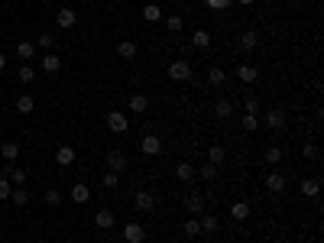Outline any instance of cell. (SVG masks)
Instances as JSON below:
<instances>
[{
    "instance_id": "8",
    "label": "cell",
    "mask_w": 324,
    "mask_h": 243,
    "mask_svg": "<svg viewBox=\"0 0 324 243\" xmlns=\"http://www.w3.org/2000/svg\"><path fill=\"white\" fill-rule=\"evenodd\" d=\"M133 207H136V211H153V207H156V198L146 188H140V191L133 194Z\"/></svg>"
},
{
    "instance_id": "42",
    "label": "cell",
    "mask_w": 324,
    "mask_h": 243,
    "mask_svg": "<svg viewBox=\"0 0 324 243\" xmlns=\"http://www.w3.org/2000/svg\"><path fill=\"white\" fill-rule=\"evenodd\" d=\"M243 107L246 114H259V97H243Z\"/></svg>"
},
{
    "instance_id": "1",
    "label": "cell",
    "mask_w": 324,
    "mask_h": 243,
    "mask_svg": "<svg viewBox=\"0 0 324 243\" xmlns=\"http://www.w3.org/2000/svg\"><path fill=\"white\" fill-rule=\"evenodd\" d=\"M107 130H110V133H127V130H130L127 114H123V110H110V114H107Z\"/></svg>"
},
{
    "instance_id": "41",
    "label": "cell",
    "mask_w": 324,
    "mask_h": 243,
    "mask_svg": "<svg viewBox=\"0 0 324 243\" xmlns=\"http://www.w3.org/2000/svg\"><path fill=\"white\" fill-rule=\"evenodd\" d=\"M46 204H49V207H59L62 204V194L55 191V188H49V191H46Z\"/></svg>"
},
{
    "instance_id": "17",
    "label": "cell",
    "mask_w": 324,
    "mask_h": 243,
    "mask_svg": "<svg viewBox=\"0 0 324 243\" xmlns=\"http://www.w3.org/2000/svg\"><path fill=\"white\" fill-rule=\"evenodd\" d=\"M0 156L7 159V162H17L20 159V143H13V140H7L4 146H0Z\"/></svg>"
},
{
    "instance_id": "46",
    "label": "cell",
    "mask_w": 324,
    "mask_h": 243,
    "mask_svg": "<svg viewBox=\"0 0 324 243\" xmlns=\"http://www.w3.org/2000/svg\"><path fill=\"white\" fill-rule=\"evenodd\" d=\"M4 68H7V55L0 52V72H4Z\"/></svg>"
},
{
    "instance_id": "29",
    "label": "cell",
    "mask_w": 324,
    "mask_h": 243,
    "mask_svg": "<svg viewBox=\"0 0 324 243\" xmlns=\"http://www.w3.org/2000/svg\"><path fill=\"white\" fill-rule=\"evenodd\" d=\"M230 217L233 220H246L250 217V204H246V201H237V204L230 207Z\"/></svg>"
},
{
    "instance_id": "2",
    "label": "cell",
    "mask_w": 324,
    "mask_h": 243,
    "mask_svg": "<svg viewBox=\"0 0 324 243\" xmlns=\"http://www.w3.org/2000/svg\"><path fill=\"white\" fill-rule=\"evenodd\" d=\"M169 78H172V81H188V78H191V65H188L185 59L169 62Z\"/></svg>"
},
{
    "instance_id": "9",
    "label": "cell",
    "mask_w": 324,
    "mask_h": 243,
    "mask_svg": "<svg viewBox=\"0 0 324 243\" xmlns=\"http://www.w3.org/2000/svg\"><path fill=\"white\" fill-rule=\"evenodd\" d=\"M4 178H7V182H10V185H17V188H20V185L26 182V172L20 169V165L7 162V165H4Z\"/></svg>"
},
{
    "instance_id": "49",
    "label": "cell",
    "mask_w": 324,
    "mask_h": 243,
    "mask_svg": "<svg viewBox=\"0 0 324 243\" xmlns=\"http://www.w3.org/2000/svg\"><path fill=\"white\" fill-rule=\"evenodd\" d=\"M43 4H52V0H43Z\"/></svg>"
},
{
    "instance_id": "30",
    "label": "cell",
    "mask_w": 324,
    "mask_h": 243,
    "mask_svg": "<svg viewBox=\"0 0 324 243\" xmlns=\"http://www.w3.org/2000/svg\"><path fill=\"white\" fill-rule=\"evenodd\" d=\"M195 175H201L204 182H214V178L220 175V165H211V162H204V165H201V172H195Z\"/></svg>"
},
{
    "instance_id": "28",
    "label": "cell",
    "mask_w": 324,
    "mask_h": 243,
    "mask_svg": "<svg viewBox=\"0 0 324 243\" xmlns=\"http://www.w3.org/2000/svg\"><path fill=\"white\" fill-rule=\"evenodd\" d=\"M143 20H149V23H159V20H162L159 4H146V7H143Z\"/></svg>"
},
{
    "instance_id": "5",
    "label": "cell",
    "mask_w": 324,
    "mask_h": 243,
    "mask_svg": "<svg viewBox=\"0 0 324 243\" xmlns=\"http://www.w3.org/2000/svg\"><path fill=\"white\" fill-rule=\"evenodd\" d=\"M204 204H208V198H204L201 191H191L188 198H185V207H188V214H191V217H198V214L204 211Z\"/></svg>"
},
{
    "instance_id": "38",
    "label": "cell",
    "mask_w": 324,
    "mask_h": 243,
    "mask_svg": "<svg viewBox=\"0 0 324 243\" xmlns=\"http://www.w3.org/2000/svg\"><path fill=\"white\" fill-rule=\"evenodd\" d=\"M36 46H39V49H43V52H49V49L55 46V36H52V33H43V36H39V39H36Z\"/></svg>"
},
{
    "instance_id": "25",
    "label": "cell",
    "mask_w": 324,
    "mask_h": 243,
    "mask_svg": "<svg viewBox=\"0 0 324 243\" xmlns=\"http://www.w3.org/2000/svg\"><path fill=\"white\" fill-rule=\"evenodd\" d=\"M208 162L211 165H224L227 162V149H224V146H211V149H208Z\"/></svg>"
},
{
    "instance_id": "40",
    "label": "cell",
    "mask_w": 324,
    "mask_h": 243,
    "mask_svg": "<svg viewBox=\"0 0 324 243\" xmlns=\"http://www.w3.org/2000/svg\"><path fill=\"white\" fill-rule=\"evenodd\" d=\"M266 162H269V165L282 162V149H279V146H269V149H266Z\"/></svg>"
},
{
    "instance_id": "43",
    "label": "cell",
    "mask_w": 324,
    "mask_h": 243,
    "mask_svg": "<svg viewBox=\"0 0 324 243\" xmlns=\"http://www.w3.org/2000/svg\"><path fill=\"white\" fill-rule=\"evenodd\" d=\"M204 4H208L211 10H227V7H230L233 0H204Z\"/></svg>"
},
{
    "instance_id": "33",
    "label": "cell",
    "mask_w": 324,
    "mask_h": 243,
    "mask_svg": "<svg viewBox=\"0 0 324 243\" xmlns=\"http://www.w3.org/2000/svg\"><path fill=\"white\" fill-rule=\"evenodd\" d=\"M10 201H13V204H20V207H23L26 201H30V191H26L23 185H20V188H13V191H10Z\"/></svg>"
},
{
    "instance_id": "36",
    "label": "cell",
    "mask_w": 324,
    "mask_h": 243,
    "mask_svg": "<svg viewBox=\"0 0 324 243\" xmlns=\"http://www.w3.org/2000/svg\"><path fill=\"white\" fill-rule=\"evenodd\" d=\"M165 26H169V33H182L185 20H182V17H175V13H172V17H165Z\"/></svg>"
},
{
    "instance_id": "3",
    "label": "cell",
    "mask_w": 324,
    "mask_h": 243,
    "mask_svg": "<svg viewBox=\"0 0 324 243\" xmlns=\"http://www.w3.org/2000/svg\"><path fill=\"white\" fill-rule=\"evenodd\" d=\"M140 152H143V156H159V152H162V140L156 133H146L140 140Z\"/></svg>"
},
{
    "instance_id": "6",
    "label": "cell",
    "mask_w": 324,
    "mask_h": 243,
    "mask_svg": "<svg viewBox=\"0 0 324 243\" xmlns=\"http://www.w3.org/2000/svg\"><path fill=\"white\" fill-rule=\"evenodd\" d=\"M127 165H130L127 152H120V149H110V152H107V169H110V172H123Z\"/></svg>"
},
{
    "instance_id": "22",
    "label": "cell",
    "mask_w": 324,
    "mask_h": 243,
    "mask_svg": "<svg viewBox=\"0 0 324 243\" xmlns=\"http://www.w3.org/2000/svg\"><path fill=\"white\" fill-rule=\"evenodd\" d=\"M175 178L178 182H191V178H195V165L191 162H178L175 165Z\"/></svg>"
},
{
    "instance_id": "23",
    "label": "cell",
    "mask_w": 324,
    "mask_h": 243,
    "mask_svg": "<svg viewBox=\"0 0 324 243\" xmlns=\"http://www.w3.org/2000/svg\"><path fill=\"white\" fill-rule=\"evenodd\" d=\"M237 78L243 81V85H250V81H256V78H259V72H256L253 65H246V62H243V65L237 68Z\"/></svg>"
},
{
    "instance_id": "44",
    "label": "cell",
    "mask_w": 324,
    "mask_h": 243,
    "mask_svg": "<svg viewBox=\"0 0 324 243\" xmlns=\"http://www.w3.org/2000/svg\"><path fill=\"white\" fill-rule=\"evenodd\" d=\"M10 191H13V185L7 182V178H0V198L7 201V198H10Z\"/></svg>"
},
{
    "instance_id": "45",
    "label": "cell",
    "mask_w": 324,
    "mask_h": 243,
    "mask_svg": "<svg viewBox=\"0 0 324 243\" xmlns=\"http://www.w3.org/2000/svg\"><path fill=\"white\" fill-rule=\"evenodd\" d=\"M305 156H308V159H318V146H314V143L305 146Z\"/></svg>"
},
{
    "instance_id": "37",
    "label": "cell",
    "mask_w": 324,
    "mask_h": 243,
    "mask_svg": "<svg viewBox=\"0 0 324 243\" xmlns=\"http://www.w3.org/2000/svg\"><path fill=\"white\" fill-rule=\"evenodd\" d=\"M101 182H104V188H117V185H120V172H110V169H107Z\"/></svg>"
},
{
    "instance_id": "21",
    "label": "cell",
    "mask_w": 324,
    "mask_h": 243,
    "mask_svg": "<svg viewBox=\"0 0 324 243\" xmlns=\"http://www.w3.org/2000/svg\"><path fill=\"white\" fill-rule=\"evenodd\" d=\"M17 110L20 114H33V110H36V97L33 94H20L17 97Z\"/></svg>"
},
{
    "instance_id": "7",
    "label": "cell",
    "mask_w": 324,
    "mask_h": 243,
    "mask_svg": "<svg viewBox=\"0 0 324 243\" xmlns=\"http://www.w3.org/2000/svg\"><path fill=\"white\" fill-rule=\"evenodd\" d=\"M55 23H59V30H72V26L78 23V13H75L72 7H62V10L55 13Z\"/></svg>"
},
{
    "instance_id": "24",
    "label": "cell",
    "mask_w": 324,
    "mask_h": 243,
    "mask_svg": "<svg viewBox=\"0 0 324 243\" xmlns=\"http://www.w3.org/2000/svg\"><path fill=\"white\" fill-rule=\"evenodd\" d=\"M191 46H195V49H208L211 46V33L208 30H195V33H191Z\"/></svg>"
},
{
    "instance_id": "19",
    "label": "cell",
    "mask_w": 324,
    "mask_h": 243,
    "mask_svg": "<svg viewBox=\"0 0 324 243\" xmlns=\"http://www.w3.org/2000/svg\"><path fill=\"white\" fill-rule=\"evenodd\" d=\"M136 52H140V49H136V43H130V39H123V43H117V55H120V59H136Z\"/></svg>"
},
{
    "instance_id": "27",
    "label": "cell",
    "mask_w": 324,
    "mask_h": 243,
    "mask_svg": "<svg viewBox=\"0 0 324 243\" xmlns=\"http://www.w3.org/2000/svg\"><path fill=\"white\" fill-rule=\"evenodd\" d=\"M214 114L220 117V120H227V117L233 114V104L227 101V97H220V101H214Z\"/></svg>"
},
{
    "instance_id": "12",
    "label": "cell",
    "mask_w": 324,
    "mask_h": 243,
    "mask_svg": "<svg viewBox=\"0 0 324 243\" xmlns=\"http://www.w3.org/2000/svg\"><path fill=\"white\" fill-rule=\"evenodd\" d=\"M266 127H269V130H285V114H282L279 107L266 110Z\"/></svg>"
},
{
    "instance_id": "31",
    "label": "cell",
    "mask_w": 324,
    "mask_h": 243,
    "mask_svg": "<svg viewBox=\"0 0 324 243\" xmlns=\"http://www.w3.org/2000/svg\"><path fill=\"white\" fill-rule=\"evenodd\" d=\"M240 127H243L246 133H253V130L259 127V117L256 114H243V117H240Z\"/></svg>"
},
{
    "instance_id": "10",
    "label": "cell",
    "mask_w": 324,
    "mask_h": 243,
    "mask_svg": "<svg viewBox=\"0 0 324 243\" xmlns=\"http://www.w3.org/2000/svg\"><path fill=\"white\" fill-rule=\"evenodd\" d=\"M114 224H117V217H114V211H107V207H101V211L94 214V227H98V230H110Z\"/></svg>"
},
{
    "instance_id": "14",
    "label": "cell",
    "mask_w": 324,
    "mask_h": 243,
    "mask_svg": "<svg viewBox=\"0 0 324 243\" xmlns=\"http://www.w3.org/2000/svg\"><path fill=\"white\" fill-rule=\"evenodd\" d=\"M55 162H59V165H72L75 162V149L68 143H62L59 149H55Z\"/></svg>"
},
{
    "instance_id": "32",
    "label": "cell",
    "mask_w": 324,
    "mask_h": 243,
    "mask_svg": "<svg viewBox=\"0 0 324 243\" xmlns=\"http://www.w3.org/2000/svg\"><path fill=\"white\" fill-rule=\"evenodd\" d=\"M182 230H185V237H188V240H191V237H198V233H201V224H198V217H188Z\"/></svg>"
},
{
    "instance_id": "11",
    "label": "cell",
    "mask_w": 324,
    "mask_h": 243,
    "mask_svg": "<svg viewBox=\"0 0 324 243\" xmlns=\"http://www.w3.org/2000/svg\"><path fill=\"white\" fill-rule=\"evenodd\" d=\"M127 107L133 110V114H146V110H149V97L146 94H130L127 97Z\"/></svg>"
},
{
    "instance_id": "26",
    "label": "cell",
    "mask_w": 324,
    "mask_h": 243,
    "mask_svg": "<svg viewBox=\"0 0 324 243\" xmlns=\"http://www.w3.org/2000/svg\"><path fill=\"white\" fill-rule=\"evenodd\" d=\"M318 191H321V182H318V178H301V194L318 198Z\"/></svg>"
},
{
    "instance_id": "18",
    "label": "cell",
    "mask_w": 324,
    "mask_h": 243,
    "mask_svg": "<svg viewBox=\"0 0 324 243\" xmlns=\"http://www.w3.org/2000/svg\"><path fill=\"white\" fill-rule=\"evenodd\" d=\"M198 224H201V233H208V237H214V233H217V217H214V214H204V217H198Z\"/></svg>"
},
{
    "instance_id": "15",
    "label": "cell",
    "mask_w": 324,
    "mask_h": 243,
    "mask_svg": "<svg viewBox=\"0 0 324 243\" xmlns=\"http://www.w3.org/2000/svg\"><path fill=\"white\" fill-rule=\"evenodd\" d=\"M240 49H243V52H256L259 49V36L253 30H246L243 36H240Z\"/></svg>"
},
{
    "instance_id": "48",
    "label": "cell",
    "mask_w": 324,
    "mask_h": 243,
    "mask_svg": "<svg viewBox=\"0 0 324 243\" xmlns=\"http://www.w3.org/2000/svg\"><path fill=\"white\" fill-rule=\"evenodd\" d=\"M178 243H191V240H178Z\"/></svg>"
},
{
    "instance_id": "16",
    "label": "cell",
    "mask_w": 324,
    "mask_h": 243,
    "mask_svg": "<svg viewBox=\"0 0 324 243\" xmlns=\"http://www.w3.org/2000/svg\"><path fill=\"white\" fill-rule=\"evenodd\" d=\"M59 68H62V59H59V55L43 52V72H46V75H55Z\"/></svg>"
},
{
    "instance_id": "34",
    "label": "cell",
    "mask_w": 324,
    "mask_h": 243,
    "mask_svg": "<svg viewBox=\"0 0 324 243\" xmlns=\"http://www.w3.org/2000/svg\"><path fill=\"white\" fill-rule=\"evenodd\" d=\"M208 81H211L214 88H220V85L227 81V72H224V68H211V72H208Z\"/></svg>"
},
{
    "instance_id": "13",
    "label": "cell",
    "mask_w": 324,
    "mask_h": 243,
    "mask_svg": "<svg viewBox=\"0 0 324 243\" xmlns=\"http://www.w3.org/2000/svg\"><path fill=\"white\" fill-rule=\"evenodd\" d=\"M266 188H269L272 194H282V191H285V175H279V172H269V175H266Z\"/></svg>"
},
{
    "instance_id": "35",
    "label": "cell",
    "mask_w": 324,
    "mask_h": 243,
    "mask_svg": "<svg viewBox=\"0 0 324 243\" xmlns=\"http://www.w3.org/2000/svg\"><path fill=\"white\" fill-rule=\"evenodd\" d=\"M17 52H20V59H23V62H30V59H33V52H36V43H20V46H17Z\"/></svg>"
},
{
    "instance_id": "47",
    "label": "cell",
    "mask_w": 324,
    "mask_h": 243,
    "mask_svg": "<svg viewBox=\"0 0 324 243\" xmlns=\"http://www.w3.org/2000/svg\"><path fill=\"white\" fill-rule=\"evenodd\" d=\"M237 4H243V7H250V4H253V0H237Z\"/></svg>"
},
{
    "instance_id": "50",
    "label": "cell",
    "mask_w": 324,
    "mask_h": 243,
    "mask_svg": "<svg viewBox=\"0 0 324 243\" xmlns=\"http://www.w3.org/2000/svg\"><path fill=\"white\" fill-rule=\"evenodd\" d=\"M204 243H214V240H204Z\"/></svg>"
},
{
    "instance_id": "20",
    "label": "cell",
    "mask_w": 324,
    "mask_h": 243,
    "mask_svg": "<svg viewBox=\"0 0 324 243\" xmlns=\"http://www.w3.org/2000/svg\"><path fill=\"white\" fill-rule=\"evenodd\" d=\"M91 198V188H88L85 182H78V185H72V201L75 204H85V201Z\"/></svg>"
},
{
    "instance_id": "39",
    "label": "cell",
    "mask_w": 324,
    "mask_h": 243,
    "mask_svg": "<svg viewBox=\"0 0 324 243\" xmlns=\"http://www.w3.org/2000/svg\"><path fill=\"white\" fill-rule=\"evenodd\" d=\"M33 78H36V68H33V65H20V81H23V85H30Z\"/></svg>"
},
{
    "instance_id": "4",
    "label": "cell",
    "mask_w": 324,
    "mask_h": 243,
    "mask_svg": "<svg viewBox=\"0 0 324 243\" xmlns=\"http://www.w3.org/2000/svg\"><path fill=\"white\" fill-rule=\"evenodd\" d=\"M123 240H127V243H143V240H146V227L136 224V220H133V224H123Z\"/></svg>"
}]
</instances>
